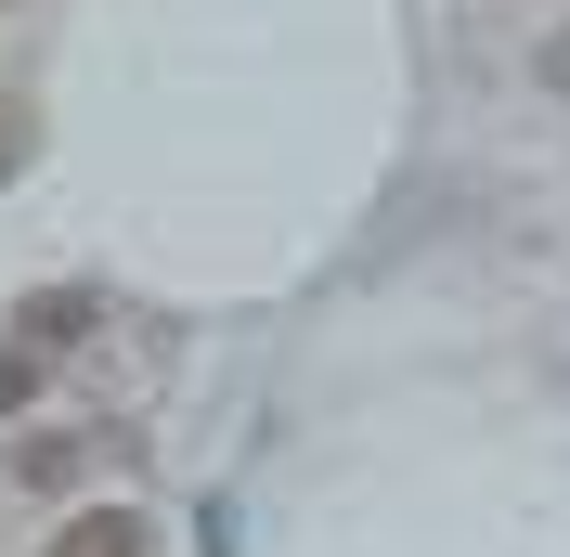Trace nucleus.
<instances>
[{
    "label": "nucleus",
    "instance_id": "nucleus-1",
    "mask_svg": "<svg viewBox=\"0 0 570 557\" xmlns=\"http://www.w3.org/2000/svg\"><path fill=\"white\" fill-rule=\"evenodd\" d=\"M52 557H142V519H130V506H91V519L52 531Z\"/></svg>",
    "mask_w": 570,
    "mask_h": 557
},
{
    "label": "nucleus",
    "instance_id": "nucleus-2",
    "mask_svg": "<svg viewBox=\"0 0 570 557\" xmlns=\"http://www.w3.org/2000/svg\"><path fill=\"white\" fill-rule=\"evenodd\" d=\"M27 338H39V350L91 338V299H78V285H52V299H27Z\"/></svg>",
    "mask_w": 570,
    "mask_h": 557
},
{
    "label": "nucleus",
    "instance_id": "nucleus-3",
    "mask_svg": "<svg viewBox=\"0 0 570 557\" xmlns=\"http://www.w3.org/2000/svg\"><path fill=\"white\" fill-rule=\"evenodd\" d=\"M27 389H39V363H27V350H0V416H27Z\"/></svg>",
    "mask_w": 570,
    "mask_h": 557
},
{
    "label": "nucleus",
    "instance_id": "nucleus-4",
    "mask_svg": "<svg viewBox=\"0 0 570 557\" xmlns=\"http://www.w3.org/2000/svg\"><path fill=\"white\" fill-rule=\"evenodd\" d=\"M0 169H13V143H0Z\"/></svg>",
    "mask_w": 570,
    "mask_h": 557
}]
</instances>
